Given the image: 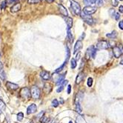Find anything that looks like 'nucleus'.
<instances>
[{"mask_svg": "<svg viewBox=\"0 0 123 123\" xmlns=\"http://www.w3.org/2000/svg\"><path fill=\"white\" fill-rule=\"evenodd\" d=\"M29 123H33V121H31V122H30Z\"/></svg>", "mask_w": 123, "mask_h": 123, "instance_id": "obj_49", "label": "nucleus"}, {"mask_svg": "<svg viewBox=\"0 0 123 123\" xmlns=\"http://www.w3.org/2000/svg\"><path fill=\"white\" fill-rule=\"evenodd\" d=\"M37 111V105L31 104V105H29V106L28 107V108H27V113L28 114V115H30V114L34 113Z\"/></svg>", "mask_w": 123, "mask_h": 123, "instance_id": "obj_11", "label": "nucleus"}, {"mask_svg": "<svg viewBox=\"0 0 123 123\" xmlns=\"http://www.w3.org/2000/svg\"><path fill=\"white\" fill-rule=\"evenodd\" d=\"M111 5H112L113 7H117V6H118V4H119L118 0H111Z\"/></svg>", "mask_w": 123, "mask_h": 123, "instance_id": "obj_31", "label": "nucleus"}, {"mask_svg": "<svg viewBox=\"0 0 123 123\" xmlns=\"http://www.w3.org/2000/svg\"><path fill=\"white\" fill-rule=\"evenodd\" d=\"M5 6H6V1H3L1 4V9H5Z\"/></svg>", "mask_w": 123, "mask_h": 123, "instance_id": "obj_37", "label": "nucleus"}, {"mask_svg": "<svg viewBox=\"0 0 123 123\" xmlns=\"http://www.w3.org/2000/svg\"><path fill=\"white\" fill-rule=\"evenodd\" d=\"M76 65H77V63H76V59H71V68L72 69L76 68Z\"/></svg>", "mask_w": 123, "mask_h": 123, "instance_id": "obj_25", "label": "nucleus"}, {"mask_svg": "<svg viewBox=\"0 0 123 123\" xmlns=\"http://www.w3.org/2000/svg\"><path fill=\"white\" fill-rule=\"evenodd\" d=\"M40 76L44 80H49L50 78V73L48 71H42L40 73Z\"/></svg>", "mask_w": 123, "mask_h": 123, "instance_id": "obj_15", "label": "nucleus"}, {"mask_svg": "<svg viewBox=\"0 0 123 123\" xmlns=\"http://www.w3.org/2000/svg\"><path fill=\"white\" fill-rule=\"evenodd\" d=\"M106 37H108V38H111V39H115L117 37V32L116 31H113L111 33H107Z\"/></svg>", "mask_w": 123, "mask_h": 123, "instance_id": "obj_19", "label": "nucleus"}, {"mask_svg": "<svg viewBox=\"0 0 123 123\" xmlns=\"http://www.w3.org/2000/svg\"><path fill=\"white\" fill-rule=\"evenodd\" d=\"M119 27L121 30H123V20H122L119 22Z\"/></svg>", "mask_w": 123, "mask_h": 123, "instance_id": "obj_36", "label": "nucleus"}, {"mask_svg": "<svg viewBox=\"0 0 123 123\" xmlns=\"http://www.w3.org/2000/svg\"><path fill=\"white\" fill-rule=\"evenodd\" d=\"M0 57H1V52H0Z\"/></svg>", "mask_w": 123, "mask_h": 123, "instance_id": "obj_50", "label": "nucleus"}, {"mask_svg": "<svg viewBox=\"0 0 123 123\" xmlns=\"http://www.w3.org/2000/svg\"><path fill=\"white\" fill-rule=\"evenodd\" d=\"M85 33H82V36H81V37L80 38V40L81 41L82 38H85Z\"/></svg>", "mask_w": 123, "mask_h": 123, "instance_id": "obj_43", "label": "nucleus"}, {"mask_svg": "<svg viewBox=\"0 0 123 123\" xmlns=\"http://www.w3.org/2000/svg\"><path fill=\"white\" fill-rule=\"evenodd\" d=\"M53 123H57V122H53Z\"/></svg>", "mask_w": 123, "mask_h": 123, "instance_id": "obj_51", "label": "nucleus"}, {"mask_svg": "<svg viewBox=\"0 0 123 123\" xmlns=\"http://www.w3.org/2000/svg\"><path fill=\"white\" fill-rule=\"evenodd\" d=\"M115 19L117 20V21H118L119 19V18H120V14H119V13H116V14H115Z\"/></svg>", "mask_w": 123, "mask_h": 123, "instance_id": "obj_35", "label": "nucleus"}, {"mask_svg": "<svg viewBox=\"0 0 123 123\" xmlns=\"http://www.w3.org/2000/svg\"><path fill=\"white\" fill-rule=\"evenodd\" d=\"M87 86H88V87H91L92 85H93V79L91 78V77H89L88 79H87Z\"/></svg>", "mask_w": 123, "mask_h": 123, "instance_id": "obj_30", "label": "nucleus"}, {"mask_svg": "<svg viewBox=\"0 0 123 123\" xmlns=\"http://www.w3.org/2000/svg\"><path fill=\"white\" fill-rule=\"evenodd\" d=\"M85 78V74L83 72H80V74H78V76H76V84H80L82 80L83 79Z\"/></svg>", "mask_w": 123, "mask_h": 123, "instance_id": "obj_17", "label": "nucleus"}, {"mask_svg": "<svg viewBox=\"0 0 123 123\" xmlns=\"http://www.w3.org/2000/svg\"><path fill=\"white\" fill-rule=\"evenodd\" d=\"M80 16H81V18L84 20V22H85V23H87V25H91L93 24V19L92 16H91V15L86 14V13H85L83 11H82Z\"/></svg>", "mask_w": 123, "mask_h": 123, "instance_id": "obj_6", "label": "nucleus"}, {"mask_svg": "<svg viewBox=\"0 0 123 123\" xmlns=\"http://www.w3.org/2000/svg\"><path fill=\"white\" fill-rule=\"evenodd\" d=\"M83 2L87 6H91V5L95 4L94 0H83Z\"/></svg>", "mask_w": 123, "mask_h": 123, "instance_id": "obj_24", "label": "nucleus"}, {"mask_svg": "<svg viewBox=\"0 0 123 123\" xmlns=\"http://www.w3.org/2000/svg\"><path fill=\"white\" fill-rule=\"evenodd\" d=\"M65 65H67V64H66V63L65 62V63H64V64H63L62 65L61 67L58 68H57V69L56 70V71H54V73H55V74H58V73H59L60 71H62V70H63V68H65Z\"/></svg>", "mask_w": 123, "mask_h": 123, "instance_id": "obj_27", "label": "nucleus"}, {"mask_svg": "<svg viewBox=\"0 0 123 123\" xmlns=\"http://www.w3.org/2000/svg\"><path fill=\"white\" fill-rule=\"evenodd\" d=\"M55 1V0H47V2H49V3H52V2H54Z\"/></svg>", "mask_w": 123, "mask_h": 123, "instance_id": "obj_44", "label": "nucleus"}, {"mask_svg": "<svg viewBox=\"0 0 123 123\" xmlns=\"http://www.w3.org/2000/svg\"><path fill=\"white\" fill-rule=\"evenodd\" d=\"M70 2H71V7L74 13L76 16H80L82 12L80 4L77 2L74 1V0H70Z\"/></svg>", "mask_w": 123, "mask_h": 123, "instance_id": "obj_1", "label": "nucleus"}, {"mask_svg": "<svg viewBox=\"0 0 123 123\" xmlns=\"http://www.w3.org/2000/svg\"><path fill=\"white\" fill-rule=\"evenodd\" d=\"M96 7L93 6H86L83 9V12L88 15L93 14L94 13H96Z\"/></svg>", "mask_w": 123, "mask_h": 123, "instance_id": "obj_9", "label": "nucleus"}, {"mask_svg": "<svg viewBox=\"0 0 123 123\" xmlns=\"http://www.w3.org/2000/svg\"><path fill=\"white\" fill-rule=\"evenodd\" d=\"M64 103V100L62 99L61 98V101H60V104H63Z\"/></svg>", "mask_w": 123, "mask_h": 123, "instance_id": "obj_45", "label": "nucleus"}, {"mask_svg": "<svg viewBox=\"0 0 123 123\" xmlns=\"http://www.w3.org/2000/svg\"><path fill=\"white\" fill-rule=\"evenodd\" d=\"M96 49L93 45L89 47L87 49L85 53V57L87 59H89L91 57L94 59L96 57Z\"/></svg>", "mask_w": 123, "mask_h": 123, "instance_id": "obj_2", "label": "nucleus"}, {"mask_svg": "<svg viewBox=\"0 0 123 123\" xmlns=\"http://www.w3.org/2000/svg\"><path fill=\"white\" fill-rule=\"evenodd\" d=\"M59 12L62 15H63L65 17H67L68 16V11L66 8L62 5H59Z\"/></svg>", "mask_w": 123, "mask_h": 123, "instance_id": "obj_16", "label": "nucleus"}, {"mask_svg": "<svg viewBox=\"0 0 123 123\" xmlns=\"http://www.w3.org/2000/svg\"><path fill=\"white\" fill-rule=\"evenodd\" d=\"M67 92H68V94H70L71 93V85H68V91H67Z\"/></svg>", "mask_w": 123, "mask_h": 123, "instance_id": "obj_39", "label": "nucleus"}, {"mask_svg": "<svg viewBox=\"0 0 123 123\" xmlns=\"http://www.w3.org/2000/svg\"><path fill=\"white\" fill-rule=\"evenodd\" d=\"M110 48V43L106 40H101L97 42L96 45V50H105Z\"/></svg>", "mask_w": 123, "mask_h": 123, "instance_id": "obj_3", "label": "nucleus"}, {"mask_svg": "<svg viewBox=\"0 0 123 123\" xmlns=\"http://www.w3.org/2000/svg\"><path fill=\"white\" fill-rule=\"evenodd\" d=\"M1 86H2V83H1V81H0V87H1Z\"/></svg>", "mask_w": 123, "mask_h": 123, "instance_id": "obj_47", "label": "nucleus"}, {"mask_svg": "<svg viewBox=\"0 0 123 123\" xmlns=\"http://www.w3.org/2000/svg\"><path fill=\"white\" fill-rule=\"evenodd\" d=\"M82 41L78 40L76 42L75 45H74V54H76L78 51H80L82 49Z\"/></svg>", "mask_w": 123, "mask_h": 123, "instance_id": "obj_13", "label": "nucleus"}, {"mask_svg": "<svg viewBox=\"0 0 123 123\" xmlns=\"http://www.w3.org/2000/svg\"><path fill=\"white\" fill-rule=\"evenodd\" d=\"M40 0H28V4H37L39 3Z\"/></svg>", "mask_w": 123, "mask_h": 123, "instance_id": "obj_32", "label": "nucleus"}, {"mask_svg": "<svg viewBox=\"0 0 123 123\" xmlns=\"http://www.w3.org/2000/svg\"><path fill=\"white\" fill-rule=\"evenodd\" d=\"M6 108V105L2 99H0V114H2Z\"/></svg>", "mask_w": 123, "mask_h": 123, "instance_id": "obj_20", "label": "nucleus"}, {"mask_svg": "<svg viewBox=\"0 0 123 123\" xmlns=\"http://www.w3.org/2000/svg\"><path fill=\"white\" fill-rule=\"evenodd\" d=\"M6 87L8 90L10 91H14L16 90H17L19 88V85H16L15 83H13V82H6Z\"/></svg>", "mask_w": 123, "mask_h": 123, "instance_id": "obj_10", "label": "nucleus"}, {"mask_svg": "<svg viewBox=\"0 0 123 123\" xmlns=\"http://www.w3.org/2000/svg\"><path fill=\"white\" fill-rule=\"evenodd\" d=\"M109 14L111 15V17H113L114 16H115V14H116L115 10H114V9H110V11H109Z\"/></svg>", "mask_w": 123, "mask_h": 123, "instance_id": "obj_33", "label": "nucleus"}, {"mask_svg": "<svg viewBox=\"0 0 123 123\" xmlns=\"http://www.w3.org/2000/svg\"><path fill=\"white\" fill-rule=\"evenodd\" d=\"M65 74H62V75L54 74V80L56 82V83L57 85H62V83L63 81L65 80Z\"/></svg>", "mask_w": 123, "mask_h": 123, "instance_id": "obj_7", "label": "nucleus"}, {"mask_svg": "<svg viewBox=\"0 0 123 123\" xmlns=\"http://www.w3.org/2000/svg\"><path fill=\"white\" fill-rule=\"evenodd\" d=\"M51 105H52V106H53V107H54V108H56V107H58V106H59V102H58V100H57L56 99H53V101H52V103H51Z\"/></svg>", "mask_w": 123, "mask_h": 123, "instance_id": "obj_26", "label": "nucleus"}, {"mask_svg": "<svg viewBox=\"0 0 123 123\" xmlns=\"http://www.w3.org/2000/svg\"><path fill=\"white\" fill-rule=\"evenodd\" d=\"M66 53H67V54H66V60L65 62L67 64L68 63V62L70 59V56H71V53H70V49L68 48V46H66Z\"/></svg>", "mask_w": 123, "mask_h": 123, "instance_id": "obj_22", "label": "nucleus"}, {"mask_svg": "<svg viewBox=\"0 0 123 123\" xmlns=\"http://www.w3.org/2000/svg\"><path fill=\"white\" fill-rule=\"evenodd\" d=\"M68 40L70 41V42L72 43L73 41H74V38H73V36H72V33L71 32V30H68Z\"/></svg>", "mask_w": 123, "mask_h": 123, "instance_id": "obj_23", "label": "nucleus"}, {"mask_svg": "<svg viewBox=\"0 0 123 123\" xmlns=\"http://www.w3.org/2000/svg\"><path fill=\"white\" fill-rule=\"evenodd\" d=\"M20 96L22 98V99H28L31 98V91L28 87H22L20 91Z\"/></svg>", "mask_w": 123, "mask_h": 123, "instance_id": "obj_5", "label": "nucleus"}, {"mask_svg": "<svg viewBox=\"0 0 123 123\" xmlns=\"http://www.w3.org/2000/svg\"><path fill=\"white\" fill-rule=\"evenodd\" d=\"M65 20L67 27H68V31L71 30V28H72V26H73V19H72V18H71V17H69V16H67L65 18Z\"/></svg>", "mask_w": 123, "mask_h": 123, "instance_id": "obj_14", "label": "nucleus"}, {"mask_svg": "<svg viewBox=\"0 0 123 123\" xmlns=\"http://www.w3.org/2000/svg\"><path fill=\"white\" fill-rule=\"evenodd\" d=\"M76 111L79 113H82V109L80 105V102H77L76 103Z\"/></svg>", "mask_w": 123, "mask_h": 123, "instance_id": "obj_21", "label": "nucleus"}, {"mask_svg": "<svg viewBox=\"0 0 123 123\" xmlns=\"http://www.w3.org/2000/svg\"><path fill=\"white\" fill-rule=\"evenodd\" d=\"M119 11L120 13H123V6H122V5L119 6Z\"/></svg>", "mask_w": 123, "mask_h": 123, "instance_id": "obj_41", "label": "nucleus"}, {"mask_svg": "<svg viewBox=\"0 0 123 123\" xmlns=\"http://www.w3.org/2000/svg\"><path fill=\"white\" fill-rule=\"evenodd\" d=\"M94 2L98 7H100L103 5V0H94Z\"/></svg>", "mask_w": 123, "mask_h": 123, "instance_id": "obj_29", "label": "nucleus"}, {"mask_svg": "<svg viewBox=\"0 0 123 123\" xmlns=\"http://www.w3.org/2000/svg\"><path fill=\"white\" fill-rule=\"evenodd\" d=\"M23 118H24V114H23V113H22V112H19L18 114H17V120L18 121H22V119H23Z\"/></svg>", "mask_w": 123, "mask_h": 123, "instance_id": "obj_28", "label": "nucleus"}, {"mask_svg": "<svg viewBox=\"0 0 123 123\" xmlns=\"http://www.w3.org/2000/svg\"><path fill=\"white\" fill-rule=\"evenodd\" d=\"M120 64H121V65H123V59L120 62Z\"/></svg>", "mask_w": 123, "mask_h": 123, "instance_id": "obj_46", "label": "nucleus"}, {"mask_svg": "<svg viewBox=\"0 0 123 123\" xmlns=\"http://www.w3.org/2000/svg\"><path fill=\"white\" fill-rule=\"evenodd\" d=\"M19 2V0H8V2L10 4H14V3H17Z\"/></svg>", "mask_w": 123, "mask_h": 123, "instance_id": "obj_38", "label": "nucleus"}, {"mask_svg": "<svg viewBox=\"0 0 123 123\" xmlns=\"http://www.w3.org/2000/svg\"><path fill=\"white\" fill-rule=\"evenodd\" d=\"M21 4L19 2H17L15 5H13L11 7V13H16L21 10Z\"/></svg>", "mask_w": 123, "mask_h": 123, "instance_id": "obj_12", "label": "nucleus"}, {"mask_svg": "<svg viewBox=\"0 0 123 123\" xmlns=\"http://www.w3.org/2000/svg\"><path fill=\"white\" fill-rule=\"evenodd\" d=\"M122 47L119 46H115L113 49V54L114 55L116 58H119V56H122V54H123V51H122Z\"/></svg>", "mask_w": 123, "mask_h": 123, "instance_id": "obj_8", "label": "nucleus"}, {"mask_svg": "<svg viewBox=\"0 0 123 123\" xmlns=\"http://www.w3.org/2000/svg\"><path fill=\"white\" fill-rule=\"evenodd\" d=\"M0 77H1L2 80H5L6 78V75L4 71V68H3V64L0 62Z\"/></svg>", "mask_w": 123, "mask_h": 123, "instance_id": "obj_18", "label": "nucleus"}, {"mask_svg": "<svg viewBox=\"0 0 123 123\" xmlns=\"http://www.w3.org/2000/svg\"><path fill=\"white\" fill-rule=\"evenodd\" d=\"M64 89V87L62 86V85H61V86H59L58 88L56 89V92L57 93H60V92H62V90Z\"/></svg>", "mask_w": 123, "mask_h": 123, "instance_id": "obj_34", "label": "nucleus"}, {"mask_svg": "<svg viewBox=\"0 0 123 123\" xmlns=\"http://www.w3.org/2000/svg\"><path fill=\"white\" fill-rule=\"evenodd\" d=\"M69 123H73V122H72V121H70V122H69Z\"/></svg>", "mask_w": 123, "mask_h": 123, "instance_id": "obj_48", "label": "nucleus"}, {"mask_svg": "<svg viewBox=\"0 0 123 123\" xmlns=\"http://www.w3.org/2000/svg\"><path fill=\"white\" fill-rule=\"evenodd\" d=\"M31 96L34 99H38L40 97V89L37 86H33L31 88Z\"/></svg>", "mask_w": 123, "mask_h": 123, "instance_id": "obj_4", "label": "nucleus"}, {"mask_svg": "<svg viewBox=\"0 0 123 123\" xmlns=\"http://www.w3.org/2000/svg\"><path fill=\"white\" fill-rule=\"evenodd\" d=\"M80 56H81V54H80V53H79V54L76 55V61H77V60H79V59H80Z\"/></svg>", "mask_w": 123, "mask_h": 123, "instance_id": "obj_40", "label": "nucleus"}, {"mask_svg": "<svg viewBox=\"0 0 123 123\" xmlns=\"http://www.w3.org/2000/svg\"><path fill=\"white\" fill-rule=\"evenodd\" d=\"M43 114H44V112H41L39 114V115H38V118H42V116H43Z\"/></svg>", "mask_w": 123, "mask_h": 123, "instance_id": "obj_42", "label": "nucleus"}, {"mask_svg": "<svg viewBox=\"0 0 123 123\" xmlns=\"http://www.w3.org/2000/svg\"><path fill=\"white\" fill-rule=\"evenodd\" d=\"M119 1H123V0H119Z\"/></svg>", "mask_w": 123, "mask_h": 123, "instance_id": "obj_52", "label": "nucleus"}]
</instances>
